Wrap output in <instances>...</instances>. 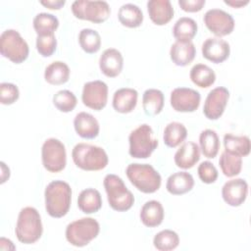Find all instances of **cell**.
Masks as SVG:
<instances>
[{
	"label": "cell",
	"mask_w": 251,
	"mask_h": 251,
	"mask_svg": "<svg viewBox=\"0 0 251 251\" xmlns=\"http://www.w3.org/2000/svg\"><path fill=\"white\" fill-rule=\"evenodd\" d=\"M138 92L129 87H123L115 91L113 95V108L121 114L132 112L137 104Z\"/></svg>",
	"instance_id": "cell-22"
},
{
	"label": "cell",
	"mask_w": 251,
	"mask_h": 251,
	"mask_svg": "<svg viewBox=\"0 0 251 251\" xmlns=\"http://www.w3.org/2000/svg\"><path fill=\"white\" fill-rule=\"evenodd\" d=\"M77 100L75 95L67 89L59 90L53 96V104L54 106L63 113L72 112L76 106Z\"/></svg>",
	"instance_id": "cell-38"
},
{
	"label": "cell",
	"mask_w": 251,
	"mask_h": 251,
	"mask_svg": "<svg viewBox=\"0 0 251 251\" xmlns=\"http://www.w3.org/2000/svg\"><path fill=\"white\" fill-rule=\"evenodd\" d=\"M199 144L202 154L209 159H213L218 155L221 145L217 132L210 128L201 131L199 135Z\"/></svg>",
	"instance_id": "cell-32"
},
{
	"label": "cell",
	"mask_w": 251,
	"mask_h": 251,
	"mask_svg": "<svg viewBox=\"0 0 251 251\" xmlns=\"http://www.w3.org/2000/svg\"><path fill=\"white\" fill-rule=\"evenodd\" d=\"M99 231L100 225L95 219L81 218L67 226L65 235L70 244L75 247H83L95 239Z\"/></svg>",
	"instance_id": "cell-6"
},
{
	"label": "cell",
	"mask_w": 251,
	"mask_h": 251,
	"mask_svg": "<svg viewBox=\"0 0 251 251\" xmlns=\"http://www.w3.org/2000/svg\"><path fill=\"white\" fill-rule=\"evenodd\" d=\"M229 99V92L224 86H219L212 89L204 103L203 114L212 121H216L222 117Z\"/></svg>",
	"instance_id": "cell-14"
},
{
	"label": "cell",
	"mask_w": 251,
	"mask_h": 251,
	"mask_svg": "<svg viewBox=\"0 0 251 251\" xmlns=\"http://www.w3.org/2000/svg\"><path fill=\"white\" fill-rule=\"evenodd\" d=\"M57 48V39L55 34L37 35L36 50L42 57H50L54 54Z\"/></svg>",
	"instance_id": "cell-39"
},
{
	"label": "cell",
	"mask_w": 251,
	"mask_h": 251,
	"mask_svg": "<svg viewBox=\"0 0 251 251\" xmlns=\"http://www.w3.org/2000/svg\"><path fill=\"white\" fill-rule=\"evenodd\" d=\"M200 159V148L193 141H186L177 149L175 154V163L176 167L187 170L191 169Z\"/></svg>",
	"instance_id": "cell-21"
},
{
	"label": "cell",
	"mask_w": 251,
	"mask_h": 251,
	"mask_svg": "<svg viewBox=\"0 0 251 251\" xmlns=\"http://www.w3.org/2000/svg\"><path fill=\"white\" fill-rule=\"evenodd\" d=\"M81 100L84 106L100 111L105 108L108 102V86L102 80H93L84 83Z\"/></svg>",
	"instance_id": "cell-12"
},
{
	"label": "cell",
	"mask_w": 251,
	"mask_h": 251,
	"mask_svg": "<svg viewBox=\"0 0 251 251\" xmlns=\"http://www.w3.org/2000/svg\"><path fill=\"white\" fill-rule=\"evenodd\" d=\"M107 199L110 207L118 212H126L134 204V196L127 189L124 180L113 174H109L104 177L103 181Z\"/></svg>",
	"instance_id": "cell-5"
},
{
	"label": "cell",
	"mask_w": 251,
	"mask_h": 251,
	"mask_svg": "<svg viewBox=\"0 0 251 251\" xmlns=\"http://www.w3.org/2000/svg\"><path fill=\"white\" fill-rule=\"evenodd\" d=\"M0 53L15 64L25 62L29 53L27 42L15 29H6L0 35Z\"/></svg>",
	"instance_id": "cell-8"
},
{
	"label": "cell",
	"mask_w": 251,
	"mask_h": 251,
	"mask_svg": "<svg viewBox=\"0 0 251 251\" xmlns=\"http://www.w3.org/2000/svg\"><path fill=\"white\" fill-rule=\"evenodd\" d=\"M20 97V91L17 85L10 82L0 84V102L3 105H12Z\"/></svg>",
	"instance_id": "cell-40"
},
{
	"label": "cell",
	"mask_w": 251,
	"mask_h": 251,
	"mask_svg": "<svg viewBox=\"0 0 251 251\" xmlns=\"http://www.w3.org/2000/svg\"><path fill=\"white\" fill-rule=\"evenodd\" d=\"M194 186L193 176L187 172H177L171 175L166 183V188L173 195H182L189 192Z\"/></svg>",
	"instance_id": "cell-24"
},
{
	"label": "cell",
	"mask_w": 251,
	"mask_h": 251,
	"mask_svg": "<svg viewBox=\"0 0 251 251\" xmlns=\"http://www.w3.org/2000/svg\"><path fill=\"white\" fill-rule=\"evenodd\" d=\"M187 136V129L183 124L172 122L168 124L164 129L163 140L165 145L170 148H175L180 145Z\"/></svg>",
	"instance_id": "cell-30"
},
{
	"label": "cell",
	"mask_w": 251,
	"mask_h": 251,
	"mask_svg": "<svg viewBox=\"0 0 251 251\" xmlns=\"http://www.w3.org/2000/svg\"><path fill=\"white\" fill-rule=\"evenodd\" d=\"M201 95L192 88L176 87L171 92V106L176 112L191 113L198 109Z\"/></svg>",
	"instance_id": "cell-13"
},
{
	"label": "cell",
	"mask_w": 251,
	"mask_h": 251,
	"mask_svg": "<svg viewBox=\"0 0 251 251\" xmlns=\"http://www.w3.org/2000/svg\"><path fill=\"white\" fill-rule=\"evenodd\" d=\"M197 24L196 22L188 17L179 18L174 27H173V35L176 40H189L197 34Z\"/></svg>",
	"instance_id": "cell-33"
},
{
	"label": "cell",
	"mask_w": 251,
	"mask_h": 251,
	"mask_svg": "<svg viewBox=\"0 0 251 251\" xmlns=\"http://www.w3.org/2000/svg\"><path fill=\"white\" fill-rule=\"evenodd\" d=\"M44 78L52 85L64 84L70 78V68L62 61H55L46 67Z\"/></svg>",
	"instance_id": "cell-29"
},
{
	"label": "cell",
	"mask_w": 251,
	"mask_h": 251,
	"mask_svg": "<svg viewBox=\"0 0 251 251\" xmlns=\"http://www.w3.org/2000/svg\"><path fill=\"white\" fill-rule=\"evenodd\" d=\"M40 4L50 10H59L65 4V0H47V1H40Z\"/></svg>",
	"instance_id": "cell-43"
},
{
	"label": "cell",
	"mask_w": 251,
	"mask_h": 251,
	"mask_svg": "<svg viewBox=\"0 0 251 251\" xmlns=\"http://www.w3.org/2000/svg\"><path fill=\"white\" fill-rule=\"evenodd\" d=\"M139 216L145 226L156 227L163 223L165 212L161 202L157 200H150L142 206Z\"/></svg>",
	"instance_id": "cell-23"
},
{
	"label": "cell",
	"mask_w": 251,
	"mask_h": 251,
	"mask_svg": "<svg viewBox=\"0 0 251 251\" xmlns=\"http://www.w3.org/2000/svg\"><path fill=\"white\" fill-rule=\"evenodd\" d=\"M126 174L131 184L143 193L156 192L162 183L160 174L149 164H129L126 167Z\"/></svg>",
	"instance_id": "cell-4"
},
{
	"label": "cell",
	"mask_w": 251,
	"mask_h": 251,
	"mask_svg": "<svg viewBox=\"0 0 251 251\" xmlns=\"http://www.w3.org/2000/svg\"><path fill=\"white\" fill-rule=\"evenodd\" d=\"M72 158L77 168L88 172L103 170L109 162L108 155L102 147L83 142L75 145Z\"/></svg>",
	"instance_id": "cell-3"
},
{
	"label": "cell",
	"mask_w": 251,
	"mask_h": 251,
	"mask_svg": "<svg viewBox=\"0 0 251 251\" xmlns=\"http://www.w3.org/2000/svg\"><path fill=\"white\" fill-rule=\"evenodd\" d=\"M179 244L178 234L172 229L159 231L153 238V245L159 251H171Z\"/></svg>",
	"instance_id": "cell-37"
},
{
	"label": "cell",
	"mask_w": 251,
	"mask_h": 251,
	"mask_svg": "<svg viewBox=\"0 0 251 251\" xmlns=\"http://www.w3.org/2000/svg\"><path fill=\"white\" fill-rule=\"evenodd\" d=\"M120 23L130 28H135L141 25L143 22V13L141 9L131 3H126L121 6L118 12Z\"/></svg>",
	"instance_id": "cell-28"
},
{
	"label": "cell",
	"mask_w": 251,
	"mask_h": 251,
	"mask_svg": "<svg viewBox=\"0 0 251 251\" xmlns=\"http://www.w3.org/2000/svg\"><path fill=\"white\" fill-rule=\"evenodd\" d=\"M202 55L214 64L226 61L230 53L229 44L220 37H209L202 44Z\"/></svg>",
	"instance_id": "cell-16"
},
{
	"label": "cell",
	"mask_w": 251,
	"mask_h": 251,
	"mask_svg": "<svg viewBox=\"0 0 251 251\" xmlns=\"http://www.w3.org/2000/svg\"><path fill=\"white\" fill-rule=\"evenodd\" d=\"M204 24L217 37L230 34L234 28V20L230 14L222 9H210L204 15Z\"/></svg>",
	"instance_id": "cell-11"
},
{
	"label": "cell",
	"mask_w": 251,
	"mask_h": 251,
	"mask_svg": "<svg viewBox=\"0 0 251 251\" xmlns=\"http://www.w3.org/2000/svg\"><path fill=\"white\" fill-rule=\"evenodd\" d=\"M224 2H225V4H226L228 6H231L233 8H240V7L245 6L249 3L248 0H246V1H226V0H225Z\"/></svg>",
	"instance_id": "cell-44"
},
{
	"label": "cell",
	"mask_w": 251,
	"mask_h": 251,
	"mask_svg": "<svg viewBox=\"0 0 251 251\" xmlns=\"http://www.w3.org/2000/svg\"><path fill=\"white\" fill-rule=\"evenodd\" d=\"M78 42L84 52L94 54L100 50L101 36L92 28H83L79 31Z\"/></svg>",
	"instance_id": "cell-36"
},
{
	"label": "cell",
	"mask_w": 251,
	"mask_h": 251,
	"mask_svg": "<svg viewBox=\"0 0 251 251\" xmlns=\"http://www.w3.org/2000/svg\"><path fill=\"white\" fill-rule=\"evenodd\" d=\"M124 67V58L122 53L115 48L104 50L99 58V68L103 75L108 77L118 76Z\"/></svg>",
	"instance_id": "cell-17"
},
{
	"label": "cell",
	"mask_w": 251,
	"mask_h": 251,
	"mask_svg": "<svg viewBox=\"0 0 251 251\" xmlns=\"http://www.w3.org/2000/svg\"><path fill=\"white\" fill-rule=\"evenodd\" d=\"M248 194V183L243 178H234L226 181L222 188L224 201L231 206L238 207L244 203Z\"/></svg>",
	"instance_id": "cell-15"
},
{
	"label": "cell",
	"mask_w": 251,
	"mask_h": 251,
	"mask_svg": "<svg viewBox=\"0 0 251 251\" xmlns=\"http://www.w3.org/2000/svg\"><path fill=\"white\" fill-rule=\"evenodd\" d=\"M152 127L143 124L133 129L128 136L130 157L135 159H147L158 146V140L153 135Z\"/></svg>",
	"instance_id": "cell-7"
},
{
	"label": "cell",
	"mask_w": 251,
	"mask_h": 251,
	"mask_svg": "<svg viewBox=\"0 0 251 251\" xmlns=\"http://www.w3.org/2000/svg\"><path fill=\"white\" fill-rule=\"evenodd\" d=\"M77 207L84 214H93L102 207V197L100 192L94 188L83 189L77 198Z\"/></svg>",
	"instance_id": "cell-25"
},
{
	"label": "cell",
	"mask_w": 251,
	"mask_h": 251,
	"mask_svg": "<svg viewBox=\"0 0 251 251\" xmlns=\"http://www.w3.org/2000/svg\"><path fill=\"white\" fill-rule=\"evenodd\" d=\"M41 160L45 170L50 173L62 172L67 164L65 145L57 138H48L41 147Z\"/></svg>",
	"instance_id": "cell-10"
},
{
	"label": "cell",
	"mask_w": 251,
	"mask_h": 251,
	"mask_svg": "<svg viewBox=\"0 0 251 251\" xmlns=\"http://www.w3.org/2000/svg\"><path fill=\"white\" fill-rule=\"evenodd\" d=\"M189 76L191 81L201 88H208L216 81L215 72L205 64L194 65L190 70Z\"/></svg>",
	"instance_id": "cell-31"
},
{
	"label": "cell",
	"mask_w": 251,
	"mask_h": 251,
	"mask_svg": "<svg viewBox=\"0 0 251 251\" xmlns=\"http://www.w3.org/2000/svg\"><path fill=\"white\" fill-rule=\"evenodd\" d=\"M72 12L76 19L94 24H101L107 21L111 14L109 4L100 0H75L72 4Z\"/></svg>",
	"instance_id": "cell-9"
},
{
	"label": "cell",
	"mask_w": 251,
	"mask_h": 251,
	"mask_svg": "<svg viewBox=\"0 0 251 251\" xmlns=\"http://www.w3.org/2000/svg\"><path fill=\"white\" fill-rule=\"evenodd\" d=\"M224 146L225 151L239 157H245L249 155L251 149V143L248 136H238L231 133H226L224 135Z\"/></svg>",
	"instance_id": "cell-27"
},
{
	"label": "cell",
	"mask_w": 251,
	"mask_h": 251,
	"mask_svg": "<svg viewBox=\"0 0 251 251\" xmlns=\"http://www.w3.org/2000/svg\"><path fill=\"white\" fill-rule=\"evenodd\" d=\"M164 94L161 90L149 88L142 95V107L147 116L159 115L164 108Z\"/></svg>",
	"instance_id": "cell-26"
},
{
	"label": "cell",
	"mask_w": 251,
	"mask_h": 251,
	"mask_svg": "<svg viewBox=\"0 0 251 251\" xmlns=\"http://www.w3.org/2000/svg\"><path fill=\"white\" fill-rule=\"evenodd\" d=\"M196 49L192 41L176 40L170 50V57L173 63L179 67L189 65L195 58Z\"/></svg>",
	"instance_id": "cell-20"
},
{
	"label": "cell",
	"mask_w": 251,
	"mask_h": 251,
	"mask_svg": "<svg viewBox=\"0 0 251 251\" xmlns=\"http://www.w3.org/2000/svg\"><path fill=\"white\" fill-rule=\"evenodd\" d=\"M45 210L52 218L66 216L71 207L72 188L63 180H53L45 188Z\"/></svg>",
	"instance_id": "cell-1"
},
{
	"label": "cell",
	"mask_w": 251,
	"mask_h": 251,
	"mask_svg": "<svg viewBox=\"0 0 251 251\" xmlns=\"http://www.w3.org/2000/svg\"><path fill=\"white\" fill-rule=\"evenodd\" d=\"M32 25L37 35H49L58 28L59 20L52 14L39 13L33 18Z\"/></svg>",
	"instance_id": "cell-34"
},
{
	"label": "cell",
	"mask_w": 251,
	"mask_h": 251,
	"mask_svg": "<svg viewBox=\"0 0 251 251\" xmlns=\"http://www.w3.org/2000/svg\"><path fill=\"white\" fill-rule=\"evenodd\" d=\"M206 1L205 0H179L178 5L179 7L189 13H195L202 10V8L205 6Z\"/></svg>",
	"instance_id": "cell-42"
},
{
	"label": "cell",
	"mask_w": 251,
	"mask_h": 251,
	"mask_svg": "<svg viewBox=\"0 0 251 251\" xmlns=\"http://www.w3.org/2000/svg\"><path fill=\"white\" fill-rule=\"evenodd\" d=\"M15 232L18 240L24 244H32L39 240L43 232L39 212L29 206L23 208L18 216Z\"/></svg>",
	"instance_id": "cell-2"
},
{
	"label": "cell",
	"mask_w": 251,
	"mask_h": 251,
	"mask_svg": "<svg viewBox=\"0 0 251 251\" xmlns=\"http://www.w3.org/2000/svg\"><path fill=\"white\" fill-rule=\"evenodd\" d=\"M223 174L227 177H232L240 174L242 169V157L224 151L219 160Z\"/></svg>",
	"instance_id": "cell-35"
},
{
	"label": "cell",
	"mask_w": 251,
	"mask_h": 251,
	"mask_svg": "<svg viewBox=\"0 0 251 251\" xmlns=\"http://www.w3.org/2000/svg\"><path fill=\"white\" fill-rule=\"evenodd\" d=\"M198 176L201 179L202 182L210 184L214 183L219 176L217 168L209 161H204L202 162L197 169Z\"/></svg>",
	"instance_id": "cell-41"
},
{
	"label": "cell",
	"mask_w": 251,
	"mask_h": 251,
	"mask_svg": "<svg viewBox=\"0 0 251 251\" xmlns=\"http://www.w3.org/2000/svg\"><path fill=\"white\" fill-rule=\"evenodd\" d=\"M147 11L150 20L157 25H167L175 14L170 0H150L147 2Z\"/></svg>",
	"instance_id": "cell-19"
},
{
	"label": "cell",
	"mask_w": 251,
	"mask_h": 251,
	"mask_svg": "<svg viewBox=\"0 0 251 251\" xmlns=\"http://www.w3.org/2000/svg\"><path fill=\"white\" fill-rule=\"evenodd\" d=\"M74 127L77 135L84 139H93L98 136L100 126L99 123L89 113L80 112L74 119Z\"/></svg>",
	"instance_id": "cell-18"
}]
</instances>
